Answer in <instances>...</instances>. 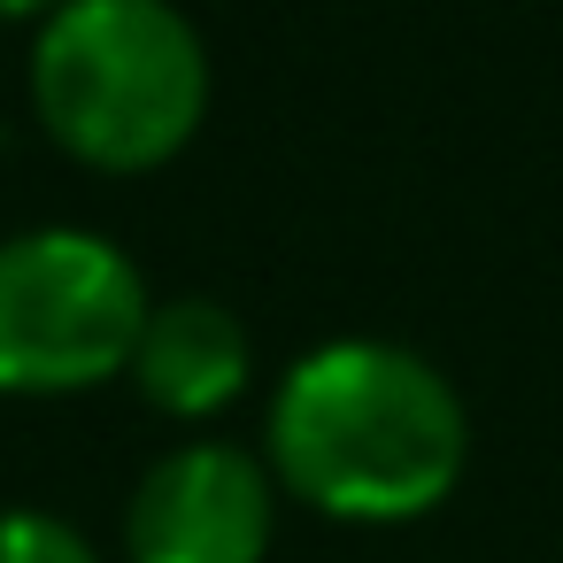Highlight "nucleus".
<instances>
[{
  "instance_id": "2",
  "label": "nucleus",
  "mask_w": 563,
  "mask_h": 563,
  "mask_svg": "<svg viewBox=\"0 0 563 563\" xmlns=\"http://www.w3.org/2000/svg\"><path fill=\"white\" fill-rule=\"evenodd\" d=\"M32 117L86 170H163L209 117V47L170 0H63L32 40Z\"/></svg>"
},
{
  "instance_id": "5",
  "label": "nucleus",
  "mask_w": 563,
  "mask_h": 563,
  "mask_svg": "<svg viewBox=\"0 0 563 563\" xmlns=\"http://www.w3.org/2000/svg\"><path fill=\"white\" fill-rule=\"evenodd\" d=\"M247 371H255V347H247V324L209 301V294H178V301H155L147 324H140V347H132V386L147 409L163 417H217L247 394Z\"/></svg>"
},
{
  "instance_id": "1",
  "label": "nucleus",
  "mask_w": 563,
  "mask_h": 563,
  "mask_svg": "<svg viewBox=\"0 0 563 563\" xmlns=\"http://www.w3.org/2000/svg\"><path fill=\"white\" fill-rule=\"evenodd\" d=\"M271 478L332 525H417L471 463V417L401 340H324L271 394Z\"/></svg>"
},
{
  "instance_id": "4",
  "label": "nucleus",
  "mask_w": 563,
  "mask_h": 563,
  "mask_svg": "<svg viewBox=\"0 0 563 563\" xmlns=\"http://www.w3.org/2000/svg\"><path fill=\"white\" fill-rule=\"evenodd\" d=\"M278 532V478L232 440L170 448L124 501L132 563H263Z\"/></svg>"
},
{
  "instance_id": "6",
  "label": "nucleus",
  "mask_w": 563,
  "mask_h": 563,
  "mask_svg": "<svg viewBox=\"0 0 563 563\" xmlns=\"http://www.w3.org/2000/svg\"><path fill=\"white\" fill-rule=\"evenodd\" d=\"M0 563H101V548L47 509H0Z\"/></svg>"
},
{
  "instance_id": "3",
  "label": "nucleus",
  "mask_w": 563,
  "mask_h": 563,
  "mask_svg": "<svg viewBox=\"0 0 563 563\" xmlns=\"http://www.w3.org/2000/svg\"><path fill=\"white\" fill-rule=\"evenodd\" d=\"M140 263L78 224L0 240V394H86L132 371L147 324Z\"/></svg>"
},
{
  "instance_id": "7",
  "label": "nucleus",
  "mask_w": 563,
  "mask_h": 563,
  "mask_svg": "<svg viewBox=\"0 0 563 563\" xmlns=\"http://www.w3.org/2000/svg\"><path fill=\"white\" fill-rule=\"evenodd\" d=\"M55 9H63V0H0V24H24V16H40V24H47Z\"/></svg>"
}]
</instances>
